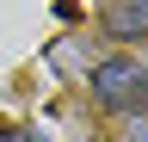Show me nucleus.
Segmentation results:
<instances>
[{
	"instance_id": "1",
	"label": "nucleus",
	"mask_w": 148,
	"mask_h": 142,
	"mask_svg": "<svg viewBox=\"0 0 148 142\" xmlns=\"http://www.w3.org/2000/svg\"><path fill=\"white\" fill-rule=\"evenodd\" d=\"M92 99L99 105H117V111H148V62H136V56H111V62H99L92 68Z\"/></svg>"
},
{
	"instance_id": "2",
	"label": "nucleus",
	"mask_w": 148,
	"mask_h": 142,
	"mask_svg": "<svg viewBox=\"0 0 148 142\" xmlns=\"http://www.w3.org/2000/svg\"><path fill=\"white\" fill-rule=\"evenodd\" d=\"M105 31L111 37H148V0H117L105 12Z\"/></svg>"
},
{
	"instance_id": "3",
	"label": "nucleus",
	"mask_w": 148,
	"mask_h": 142,
	"mask_svg": "<svg viewBox=\"0 0 148 142\" xmlns=\"http://www.w3.org/2000/svg\"><path fill=\"white\" fill-rule=\"evenodd\" d=\"M0 142H31L25 130H12V123H0Z\"/></svg>"
},
{
	"instance_id": "4",
	"label": "nucleus",
	"mask_w": 148,
	"mask_h": 142,
	"mask_svg": "<svg viewBox=\"0 0 148 142\" xmlns=\"http://www.w3.org/2000/svg\"><path fill=\"white\" fill-rule=\"evenodd\" d=\"M130 136H136V142H148V117H142V123L130 117Z\"/></svg>"
}]
</instances>
